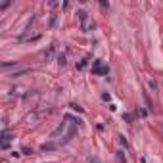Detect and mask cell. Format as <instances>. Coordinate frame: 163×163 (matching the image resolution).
<instances>
[{
  "mask_svg": "<svg viewBox=\"0 0 163 163\" xmlns=\"http://www.w3.org/2000/svg\"><path fill=\"white\" fill-rule=\"evenodd\" d=\"M77 17H79V23H81V31L83 33H92L94 27H96V23H94L92 19L88 17V14L84 12V10H79L77 12Z\"/></svg>",
  "mask_w": 163,
  "mask_h": 163,
  "instance_id": "cell-1",
  "label": "cell"
},
{
  "mask_svg": "<svg viewBox=\"0 0 163 163\" xmlns=\"http://www.w3.org/2000/svg\"><path fill=\"white\" fill-rule=\"evenodd\" d=\"M92 73L94 75H107L109 69H107V65L102 63V60H94L92 61Z\"/></svg>",
  "mask_w": 163,
  "mask_h": 163,
  "instance_id": "cell-2",
  "label": "cell"
},
{
  "mask_svg": "<svg viewBox=\"0 0 163 163\" xmlns=\"http://www.w3.org/2000/svg\"><path fill=\"white\" fill-rule=\"evenodd\" d=\"M54 52H56V44H52V46H50V50H48V52H44V60H50V58L54 56Z\"/></svg>",
  "mask_w": 163,
  "mask_h": 163,
  "instance_id": "cell-3",
  "label": "cell"
},
{
  "mask_svg": "<svg viewBox=\"0 0 163 163\" xmlns=\"http://www.w3.org/2000/svg\"><path fill=\"white\" fill-rule=\"evenodd\" d=\"M88 61H90V56H86L83 61H79V63H77V69H84V67L88 65Z\"/></svg>",
  "mask_w": 163,
  "mask_h": 163,
  "instance_id": "cell-4",
  "label": "cell"
},
{
  "mask_svg": "<svg viewBox=\"0 0 163 163\" xmlns=\"http://www.w3.org/2000/svg\"><path fill=\"white\" fill-rule=\"evenodd\" d=\"M54 148H56V144H52V142H50V144H42L40 146L42 152H50V150H54Z\"/></svg>",
  "mask_w": 163,
  "mask_h": 163,
  "instance_id": "cell-5",
  "label": "cell"
},
{
  "mask_svg": "<svg viewBox=\"0 0 163 163\" xmlns=\"http://www.w3.org/2000/svg\"><path fill=\"white\" fill-rule=\"evenodd\" d=\"M14 65H17L15 61H4L2 63V69H10V67H14Z\"/></svg>",
  "mask_w": 163,
  "mask_h": 163,
  "instance_id": "cell-6",
  "label": "cell"
},
{
  "mask_svg": "<svg viewBox=\"0 0 163 163\" xmlns=\"http://www.w3.org/2000/svg\"><path fill=\"white\" fill-rule=\"evenodd\" d=\"M58 63H60L61 67L65 65V54H58Z\"/></svg>",
  "mask_w": 163,
  "mask_h": 163,
  "instance_id": "cell-7",
  "label": "cell"
},
{
  "mask_svg": "<svg viewBox=\"0 0 163 163\" xmlns=\"http://www.w3.org/2000/svg\"><path fill=\"white\" fill-rule=\"evenodd\" d=\"M148 86L152 90H157V83H155V81H148Z\"/></svg>",
  "mask_w": 163,
  "mask_h": 163,
  "instance_id": "cell-8",
  "label": "cell"
},
{
  "mask_svg": "<svg viewBox=\"0 0 163 163\" xmlns=\"http://www.w3.org/2000/svg\"><path fill=\"white\" fill-rule=\"evenodd\" d=\"M21 154H31V148H29V146H23V148H21Z\"/></svg>",
  "mask_w": 163,
  "mask_h": 163,
  "instance_id": "cell-9",
  "label": "cell"
},
{
  "mask_svg": "<svg viewBox=\"0 0 163 163\" xmlns=\"http://www.w3.org/2000/svg\"><path fill=\"white\" fill-rule=\"evenodd\" d=\"M102 100H106V102H109V100H111V96H109V94H107V92H104V94H102Z\"/></svg>",
  "mask_w": 163,
  "mask_h": 163,
  "instance_id": "cell-10",
  "label": "cell"
},
{
  "mask_svg": "<svg viewBox=\"0 0 163 163\" xmlns=\"http://www.w3.org/2000/svg\"><path fill=\"white\" fill-rule=\"evenodd\" d=\"M56 21H58V15H52V19H50V25H56Z\"/></svg>",
  "mask_w": 163,
  "mask_h": 163,
  "instance_id": "cell-11",
  "label": "cell"
},
{
  "mask_svg": "<svg viewBox=\"0 0 163 163\" xmlns=\"http://www.w3.org/2000/svg\"><path fill=\"white\" fill-rule=\"evenodd\" d=\"M119 142H121V144L127 148V140H125V136H119Z\"/></svg>",
  "mask_w": 163,
  "mask_h": 163,
  "instance_id": "cell-12",
  "label": "cell"
},
{
  "mask_svg": "<svg viewBox=\"0 0 163 163\" xmlns=\"http://www.w3.org/2000/svg\"><path fill=\"white\" fill-rule=\"evenodd\" d=\"M123 117H125V121H129V123H130V121H132V117H130V115H129V113H125V115H123Z\"/></svg>",
  "mask_w": 163,
  "mask_h": 163,
  "instance_id": "cell-13",
  "label": "cell"
},
{
  "mask_svg": "<svg viewBox=\"0 0 163 163\" xmlns=\"http://www.w3.org/2000/svg\"><path fill=\"white\" fill-rule=\"evenodd\" d=\"M88 163H100V161H98V157H90V159H88Z\"/></svg>",
  "mask_w": 163,
  "mask_h": 163,
  "instance_id": "cell-14",
  "label": "cell"
},
{
  "mask_svg": "<svg viewBox=\"0 0 163 163\" xmlns=\"http://www.w3.org/2000/svg\"><path fill=\"white\" fill-rule=\"evenodd\" d=\"M140 163H146V157H142V159H140Z\"/></svg>",
  "mask_w": 163,
  "mask_h": 163,
  "instance_id": "cell-15",
  "label": "cell"
}]
</instances>
